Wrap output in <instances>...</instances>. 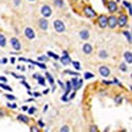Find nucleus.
Masks as SVG:
<instances>
[{
	"instance_id": "17",
	"label": "nucleus",
	"mask_w": 132,
	"mask_h": 132,
	"mask_svg": "<svg viewBox=\"0 0 132 132\" xmlns=\"http://www.w3.org/2000/svg\"><path fill=\"white\" fill-rule=\"evenodd\" d=\"M16 119H17V122H20V123H24V124H29V122H30L29 116H27V115H24V114H20V115H17V116H16Z\"/></svg>"
},
{
	"instance_id": "33",
	"label": "nucleus",
	"mask_w": 132,
	"mask_h": 132,
	"mask_svg": "<svg viewBox=\"0 0 132 132\" xmlns=\"http://www.w3.org/2000/svg\"><path fill=\"white\" fill-rule=\"evenodd\" d=\"M11 75L15 77V78H17V79H25L24 75H20V74H17V73H11Z\"/></svg>"
},
{
	"instance_id": "25",
	"label": "nucleus",
	"mask_w": 132,
	"mask_h": 132,
	"mask_svg": "<svg viewBox=\"0 0 132 132\" xmlns=\"http://www.w3.org/2000/svg\"><path fill=\"white\" fill-rule=\"evenodd\" d=\"M70 65H73V68H74L77 71H79V70H81V68H82L79 61H71V63H70Z\"/></svg>"
},
{
	"instance_id": "56",
	"label": "nucleus",
	"mask_w": 132,
	"mask_h": 132,
	"mask_svg": "<svg viewBox=\"0 0 132 132\" xmlns=\"http://www.w3.org/2000/svg\"><path fill=\"white\" fill-rule=\"evenodd\" d=\"M28 2H30V3H35V2H37V0H28Z\"/></svg>"
},
{
	"instance_id": "3",
	"label": "nucleus",
	"mask_w": 132,
	"mask_h": 132,
	"mask_svg": "<svg viewBox=\"0 0 132 132\" xmlns=\"http://www.w3.org/2000/svg\"><path fill=\"white\" fill-rule=\"evenodd\" d=\"M104 5L107 7V11L110 13H116L119 11V5H118V3L115 2V0H106Z\"/></svg>"
},
{
	"instance_id": "49",
	"label": "nucleus",
	"mask_w": 132,
	"mask_h": 132,
	"mask_svg": "<svg viewBox=\"0 0 132 132\" xmlns=\"http://www.w3.org/2000/svg\"><path fill=\"white\" fill-rule=\"evenodd\" d=\"M19 61H20V62H21V61H23V62H28V60L24 58V57H19Z\"/></svg>"
},
{
	"instance_id": "21",
	"label": "nucleus",
	"mask_w": 132,
	"mask_h": 132,
	"mask_svg": "<svg viewBox=\"0 0 132 132\" xmlns=\"http://www.w3.org/2000/svg\"><path fill=\"white\" fill-rule=\"evenodd\" d=\"M28 62H30L32 65L38 66V68H41L42 70H46V65H45V63H41L40 61H32V60H28Z\"/></svg>"
},
{
	"instance_id": "20",
	"label": "nucleus",
	"mask_w": 132,
	"mask_h": 132,
	"mask_svg": "<svg viewBox=\"0 0 132 132\" xmlns=\"http://www.w3.org/2000/svg\"><path fill=\"white\" fill-rule=\"evenodd\" d=\"M7 44H8V40H7L5 35L4 33H0V48H5Z\"/></svg>"
},
{
	"instance_id": "52",
	"label": "nucleus",
	"mask_w": 132,
	"mask_h": 132,
	"mask_svg": "<svg viewBox=\"0 0 132 132\" xmlns=\"http://www.w3.org/2000/svg\"><path fill=\"white\" fill-rule=\"evenodd\" d=\"M27 102H28V103H29V102H35V98H28Z\"/></svg>"
},
{
	"instance_id": "38",
	"label": "nucleus",
	"mask_w": 132,
	"mask_h": 132,
	"mask_svg": "<svg viewBox=\"0 0 132 132\" xmlns=\"http://www.w3.org/2000/svg\"><path fill=\"white\" fill-rule=\"evenodd\" d=\"M60 131L61 132H70V128H69V126H62L60 128Z\"/></svg>"
},
{
	"instance_id": "51",
	"label": "nucleus",
	"mask_w": 132,
	"mask_h": 132,
	"mask_svg": "<svg viewBox=\"0 0 132 132\" xmlns=\"http://www.w3.org/2000/svg\"><path fill=\"white\" fill-rule=\"evenodd\" d=\"M17 69H19V70H21V71H24V70H25L24 66H17Z\"/></svg>"
},
{
	"instance_id": "45",
	"label": "nucleus",
	"mask_w": 132,
	"mask_h": 132,
	"mask_svg": "<svg viewBox=\"0 0 132 132\" xmlns=\"http://www.w3.org/2000/svg\"><path fill=\"white\" fill-rule=\"evenodd\" d=\"M57 83H58V86L61 87V89H62V90H65V83H63L62 81H57Z\"/></svg>"
},
{
	"instance_id": "53",
	"label": "nucleus",
	"mask_w": 132,
	"mask_h": 132,
	"mask_svg": "<svg viewBox=\"0 0 132 132\" xmlns=\"http://www.w3.org/2000/svg\"><path fill=\"white\" fill-rule=\"evenodd\" d=\"M16 62V58L15 57H11V63H15Z\"/></svg>"
},
{
	"instance_id": "31",
	"label": "nucleus",
	"mask_w": 132,
	"mask_h": 132,
	"mask_svg": "<svg viewBox=\"0 0 132 132\" xmlns=\"http://www.w3.org/2000/svg\"><path fill=\"white\" fill-rule=\"evenodd\" d=\"M37 61H40V62H48L49 61V57L46 56V54H45V56H38L37 57Z\"/></svg>"
},
{
	"instance_id": "14",
	"label": "nucleus",
	"mask_w": 132,
	"mask_h": 132,
	"mask_svg": "<svg viewBox=\"0 0 132 132\" xmlns=\"http://www.w3.org/2000/svg\"><path fill=\"white\" fill-rule=\"evenodd\" d=\"M78 36H79V38L82 41H87L90 38V29L89 28H82L79 30V33H78Z\"/></svg>"
},
{
	"instance_id": "48",
	"label": "nucleus",
	"mask_w": 132,
	"mask_h": 132,
	"mask_svg": "<svg viewBox=\"0 0 132 132\" xmlns=\"http://www.w3.org/2000/svg\"><path fill=\"white\" fill-rule=\"evenodd\" d=\"M3 116H5V111H4V110H2V108H0V118H3Z\"/></svg>"
},
{
	"instance_id": "18",
	"label": "nucleus",
	"mask_w": 132,
	"mask_h": 132,
	"mask_svg": "<svg viewBox=\"0 0 132 132\" xmlns=\"http://www.w3.org/2000/svg\"><path fill=\"white\" fill-rule=\"evenodd\" d=\"M123 57H124V62L127 65H131L132 63V52L131 50H126L124 54H123Z\"/></svg>"
},
{
	"instance_id": "1",
	"label": "nucleus",
	"mask_w": 132,
	"mask_h": 132,
	"mask_svg": "<svg viewBox=\"0 0 132 132\" xmlns=\"http://www.w3.org/2000/svg\"><path fill=\"white\" fill-rule=\"evenodd\" d=\"M53 28H54V30H56V33H58V35H62V33L66 32V25H65L63 21L60 20V19L53 21Z\"/></svg>"
},
{
	"instance_id": "29",
	"label": "nucleus",
	"mask_w": 132,
	"mask_h": 132,
	"mask_svg": "<svg viewBox=\"0 0 132 132\" xmlns=\"http://www.w3.org/2000/svg\"><path fill=\"white\" fill-rule=\"evenodd\" d=\"M7 107H8V108H11V110H16V108H17V104L15 103V101H12V102L9 101V102L7 103Z\"/></svg>"
},
{
	"instance_id": "32",
	"label": "nucleus",
	"mask_w": 132,
	"mask_h": 132,
	"mask_svg": "<svg viewBox=\"0 0 132 132\" xmlns=\"http://www.w3.org/2000/svg\"><path fill=\"white\" fill-rule=\"evenodd\" d=\"M123 5L127 8L128 13H131V12H132V8H131V3H129V2H126V0H124V2H123Z\"/></svg>"
},
{
	"instance_id": "4",
	"label": "nucleus",
	"mask_w": 132,
	"mask_h": 132,
	"mask_svg": "<svg viewBox=\"0 0 132 132\" xmlns=\"http://www.w3.org/2000/svg\"><path fill=\"white\" fill-rule=\"evenodd\" d=\"M129 24V16H127L126 13H120L118 16V27L119 28H126Z\"/></svg>"
},
{
	"instance_id": "42",
	"label": "nucleus",
	"mask_w": 132,
	"mask_h": 132,
	"mask_svg": "<svg viewBox=\"0 0 132 132\" xmlns=\"http://www.w3.org/2000/svg\"><path fill=\"white\" fill-rule=\"evenodd\" d=\"M89 131H90V132H98V127H96V126H91V127L89 128Z\"/></svg>"
},
{
	"instance_id": "15",
	"label": "nucleus",
	"mask_w": 132,
	"mask_h": 132,
	"mask_svg": "<svg viewBox=\"0 0 132 132\" xmlns=\"http://www.w3.org/2000/svg\"><path fill=\"white\" fill-rule=\"evenodd\" d=\"M82 52H83L85 54H87V56L93 54V52H94V46H93V44H90V42H85L83 45H82Z\"/></svg>"
},
{
	"instance_id": "9",
	"label": "nucleus",
	"mask_w": 132,
	"mask_h": 132,
	"mask_svg": "<svg viewBox=\"0 0 132 132\" xmlns=\"http://www.w3.org/2000/svg\"><path fill=\"white\" fill-rule=\"evenodd\" d=\"M24 36H25L29 41L36 40V30L33 29L32 27H27V28L24 29Z\"/></svg>"
},
{
	"instance_id": "7",
	"label": "nucleus",
	"mask_w": 132,
	"mask_h": 132,
	"mask_svg": "<svg viewBox=\"0 0 132 132\" xmlns=\"http://www.w3.org/2000/svg\"><path fill=\"white\" fill-rule=\"evenodd\" d=\"M58 60H60V62H61L62 66H68V65L71 63V58H70V56H69V52H68V50H63V52H62V56H61Z\"/></svg>"
},
{
	"instance_id": "23",
	"label": "nucleus",
	"mask_w": 132,
	"mask_h": 132,
	"mask_svg": "<svg viewBox=\"0 0 132 132\" xmlns=\"http://www.w3.org/2000/svg\"><path fill=\"white\" fill-rule=\"evenodd\" d=\"M53 4L54 5H56L57 8H65V2H63V0H53Z\"/></svg>"
},
{
	"instance_id": "10",
	"label": "nucleus",
	"mask_w": 132,
	"mask_h": 132,
	"mask_svg": "<svg viewBox=\"0 0 132 132\" xmlns=\"http://www.w3.org/2000/svg\"><path fill=\"white\" fill-rule=\"evenodd\" d=\"M70 83H71V87H73V90H79L81 87H82V85H83V79L82 78H79V77H74V78L70 81Z\"/></svg>"
},
{
	"instance_id": "16",
	"label": "nucleus",
	"mask_w": 132,
	"mask_h": 132,
	"mask_svg": "<svg viewBox=\"0 0 132 132\" xmlns=\"http://www.w3.org/2000/svg\"><path fill=\"white\" fill-rule=\"evenodd\" d=\"M45 78H46V79H48V82L52 85V91L54 93V91H56V79H54V77H53L50 73H48V71H46V73H45Z\"/></svg>"
},
{
	"instance_id": "39",
	"label": "nucleus",
	"mask_w": 132,
	"mask_h": 132,
	"mask_svg": "<svg viewBox=\"0 0 132 132\" xmlns=\"http://www.w3.org/2000/svg\"><path fill=\"white\" fill-rule=\"evenodd\" d=\"M21 85H23V86H25V87H27L28 90H30V89H32V87H30V85L25 82V79H21Z\"/></svg>"
},
{
	"instance_id": "46",
	"label": "nucleus",
	"mask_w": 132,
	"mask_h": 132,
	"mask_svg": "<svg viewBox=\"0 0 132 132\" xmlns=\"http://www.w3.org/2000/svg\"><path fill=\"white\" fill-rule=\"evenodd\" d=\"M61 101H62V102H69V99H68V95H65V94H63V95L61 96Z\"/></svg>"
},
{
	"instance_id": "13",
	"label": "nucleus",
	"mask_w": 132,
	"mask_h": 132,
	"mask_svg": "<svg viewBox=\"0 0 132 132\" xmlns=\"http://www.w3.org/2000/svg\"><path fill=\"white\" fill-rule=\"evenodd\" d=\"M37 24H38V28H40L41 30H44V32L49 29V21H48L46 17H41V19L37 21Z\"/></svg>"
},
{
	"instance_id": "57",
	"label": "nucleus",
	"mask_w": 132,
	"mask_h": 132,
	"mask_svg": "<svg viewBox=\"0 0 132 132\" xmlns=\"http://www.w3.org/2000/svg\"><path fill=\"white\" fill-rule=\"evenodd\" d=\"M73 2H78V0H73Z\"/></svg>"
},
{
	"instance_id": "34",
	"label": "nucleus",
	"mask_w": 132,
	"mask_h": 132,
	"mask_svg": "<svg viewBox=\"0 0 132 132\" xmlns=\"http://www.w3.org/2000/svg\"><path fill=\"white\" fill-rule=\"evenodd\" d=\"M36 110H37V108H36L35 106H33V107H28L27 111H28V114H29V115H33V114L36 112Z\"/></svg>"
},
{
	"instance_id": "55",
	"label": "nucleus",
	"mask_w": 132,
	"mask_h": 132,
	"mask_svg": "<svg viewBox=\"0 0 132 132\" xmlns=\"http://www.w3.org/2000/svg\"><path fill=\"white\" fill-rule=\"evenodd\" d=\"M48 108H49V104H46L45 107H44V112H45V111H48Z\"/></svg>"
},
{
	"instance_id": "54",
	"label": "nucleus",
	"mask_w": 132,
	"mask_h": 132,
	"mask_svg": "<svg viewBox=\"0 0 132 132\" xmlns=\"http://www.w3.org/2000/svg\"><path fill=\"white\" fill-rule=\"evenodd\" d=\"M49 91H50V90H49V89H45V90H44V93H42V94H44V95H45V94H48V93H49Z\"/></svg>"
},
{
	"instance_id": "40",
	"label": "nucleus",
	"mask_w": 132,
	"mask_h": 132,
	"mask_svg": "<svg viewBox=\"0 0 132 132\" xmlns=\"http://www.w3.org/2000/svg\"><path fill=\"white\" fill-rule=\"evenodd\" d=\"M37 126H38V127H40V128L42 129L44 127H45V123H44V122H42V120L40 119V120H38V122H37Z\"/></svg>"
},
{
	"instance_id": "58",
	"label": "nucleus",
	"mask_w": 132,
	"mask_h": 132,
	"mask_svg": "<svg viewBox=\"0 0 132 132\" xmlns=\"http://www.w3.org/2000/svg\"><path fill=\"white\" fill-rule=\"evenodd\" d=\"M0 95H2V93H0Z\"/></svg>"
},
{
	"instance_id": "27",
	"label": "nucleus",
	"mask_w": 132,
	"mask_h": 132,
	"mask_svg": "<svg viewBox=\"0 0 132 132\" xmlns=\"http://www.w3.org/2000/svg\"><path fill=\"white\" fill-rule=\"evenodd\" d=\"M63 74H68V75H73V77H79L78 71H74V70H63Z\"/></svg>"
},
{
	"instance_id": "30",
	"label": "nucleus",
	"mask_w": 132,
	"mask_h": 132,
	"mask_svg": "<svg viewBox=\"0 0 132 132\" xmlns=\"http://www.w3.org/2000/svg\"><path fill=\"white\" fill-rule=\"evenodd\" d=\"M46 56H48L49 58H53V60H58V58H60V57L57 56V54H54V53H53V52H50V50H49V52H46Z\"/></svg>"
},
{
	"instance_id": "5",
	"label": "nucleus",
	"mask_w": 132,
	"mask_h": 132,
	"mask_svg": "<svg viewBox=\"0 0 132 132\" xmlns=\"http://www.w3.org/2000/svg\"><path fill=\"white\" fill-rule=\"evenodd\" d=\"M83 15H85V17H87V19H95V17L98 16L96 12L94 11V8L90 7V5H85V7H83Z\"/></svg>"
},
{
	"instance_id": "50",
	"label": "nucleus",
	"mask_w": 132,
	"mask_h": 132,
	"mask_svg": "<svg viewBox=\"0 0 132 132\" xmlns=\"http://www.w3.org/2000/svg\"><path fill=\"white\" fill-rule=\"evenodd\" d=\"M5 63H8V58H3L2 60V65H5Z\"/></svg>"
},
{
	"instance_id": "37",
	"label": "nucleus",
	"mask_w": 132,
	"mask_h": 132,
	"mask_svg": "<svg viewBox=\"0 0 132 132\" xmlns=\"http://www.w3.org/2000/svg\"><path fill=\"white\" fill-rule=\"evenodd\" d=\"M68 95H69V96H68V99H69V101H71V99H74V98H75V90L70 91V93H69Z\"/></svg>"
},
{
	"instance_id": "35",
	"label": "nucleus",
	"mask_w": 132,
	"mask_h": 132,
	"mask_svg": "<svg viewBox=\"0 0 132 132\" xmlns=\"http://www.w3.org/2000/svg\"><path fill=\"white\" fill-rule=\"evenodd\" d=\"M5 96H7V99H8V101H11V102H12V101H16V96H15V95H12L11 93L5 94Z\"/></svg>"
},
{
	"instance_id": "12",
	"label": "nucleus",
	"mask_w": 132,
	"mask_h": 132,
	"mask_svg": "<svg viewBox=\"0 0 132 132\" xmlns=\"http://www.w3.org/2000/svg\"><path fill=\"white\" fill-rule=\"evenodd\" d=\"M9 42H11V46L13 48V50L15 52H19V50H21V42H20V40L17 38V37H11V40H9Z\"/></svg>"
},
{
	"instance_id": "41",
	"label": "nucleus",
	"mask_w": 132,
	"mask_h": 132,
	"mask_svg": "<svg viewBox=\"0 0 132 132\" xmlns=\"http://www.w3.org/2000/svg\"><path fill=\"white\" fill-rule=\"evenodd\" d=\"M112 82H114V85H116V86H119V87H123V85L120 83V81H119V79H116V78H115Z\"/></svg>"
},
{
	"instance_id": "6",
	"label": "nucleus",
	"mask_w": 132,
	"mask_h": 132,
	"mask_svg": "<svg viewBox=\"0 0 132 132\" xmlns=\"http://www.w3.org/2000/svg\"><path fill=\"white\" fill-rule=\"evenodd\" d=\"M116 27H118V17L114 13H111L110 16H107V28L115 29Z\"/></svg>"
},
{
	"instance_id": "2",
	"label": "nucleus",
	"mask_w": 132,
	"mask_h": 132,
	"mask_svg": "<svg viewBox=\"0 0 132 132\" xmlns=\"http://www.w3.org/2000/svg\"><path fill=\"white\" fill-rule=\"evenodd\" d=\"M40 13H41L42 17H46L48 19V17H50L53 15V8L49 4H42L40 7Z\"/></svg>"
},
{
	"instance_id": "28",
	"label": "nucleus",
	"mask_w": 132,
	"mask_h": 132,
	"mask_svg": "<svg viewBox=\"0 0 132 132\" xmlns=\"http://www.w3.org/2000/svg\"><path fill=\"white\" fill-rule=\"evenodd\" d=\"M83 78L85 79H93V78H95V74H93L91 71H86L83 74Z\"/></svg>"
},
{
	"instance_id": "44",
	"label": "nucleus",
	"mask_w": 132,
	"mask_h": 132,
	"mask_svg": "<svg viewBox=\"0 0 132 132\" xmlns=\"http://www.w3.org/2000/svg\"><path fill=\"white\" fill-rule=\"evenodd\" d=\"M29 129H30V132H38V131H40V129H38V128H37L36 126H32V127H30Z\"/></svg>"
},
{
	"instance_id": "8",
	"label": "nucleus",
	"mask_w": 132,
	"mask_h": 132,
	"mask_svg": "<svg viewBox=\"0 0 132 132\" xmlns=\"http://www.w3.org/2000/svg\"><path fill=\"white\" fill-rule=\"evenodd\" d=\"M98 73L101 74L103 78H108V77L111 75V69H110L108 66H106V65H101L98 68Z\"/></svg>"
},
{
	"instance_id": "47",
	"label": "nucleus",
	"mask_w": 132,
	"mask_h": 132,
	"mask_svg": "<svg viewBox=\"0 0 132 132\" xmlns=\"http://www.w3.org/2000/svg\"><path fill=\"white\" fill-rule=\"evenodd\" d=\"M103 85H106V86H111V85H114V82H112V81H103Z\"/></svg>"
},
{
	"instance_id": "26",
	"label": "nucleus",
	"mask_w": 132,
	"mask_h": 132,
	"mask_svg": "<svg viewBox=\"0 0 132 132\" xmlns=\"http://www.w3.org/2000/svg\"><path fill=\"white\" fill-rule=\"evenodd\" d=\"M119 70L123 71V73H127V71H128V65H127L126 62H122V63L119 65Z\"/></svg>"
},
{
	"instance_id": "24",
	"label": "nucleus",
	"mask_w": 132,
	"mask_h": 132,
	"mask_svg": "<svg viewBox=\"0 0 132 132\" xmlns=\"http://www.w3.org/2000/svg\"><path fill=\"white\" fill-rule=\"evenodd\" d=\"M37 81H38V85L40 86H46V78L42 75H38L37 77Z\"/></svg>"
},
{
	"instance_id": "22",
	"label": "nucleus",
	"mask_w": 132,
	"mask_h": 132,
	"mask_svg": "<svg viewBox=\"0 0 132 132\" xmlns=\"http://www.w3.org/2000/svg\"><path fill=\"white\" fill-rule=\"evenodd\" d=\"M122 33H123V36L127 38V42H128V44H132V36H131V32H129V30H123Z\"/></svg>"
},
{
	"instance_id": "43",
	"label": "nucleus",
	"mask_w": 132,
	"mask_h": 132,
	"mask_svg": "<svg viewBox=\"0 0 132 132\" xmlns=\"http://www.w3.org/2000/svg\"><path fill=\"white\" fill-rule=\"evenodd\" d=\"M13 5L15 7H20L21 5V0H13Z\"/></svg>"
},
{
	"instance_id": "11",
	"label": "nucleus",
	"mask_w": 132,
	"mask_h": 132,
	"mask_svg": "<svg viewBox=\"0 0 132 132\" xmlns=\"http://www.w3.org/2000/svg\"><path fill=\"white\" fill-rule=\"evenodd\" d=\"M96 24L101 29H106L107 28V16L106 15H99L96 16Z\"/></svg>"
},
{
	"instance_id": "36",
	"label": "nucleus",
	"mask_w": 132,
	"mask_h": 132,
	"mask_svg": "<svg viewBox=\"0 0 132 132\" xmlns=\"http://www.w3.org/2000/svg\"><path fill=\"white\" fill-rule=\"evenodd\" d=\"M122 101H123V95L122 94H120L118 98H115V103L116 104H120V103H122Z\"/></svg>"
},
{
	"instance_id": "19",
	"label": "nucleus",
	"mask_w": 132,
	"mask_h": 132,
	"mask_svg": "<svg viewBox=\"0 0 132 132\" xmlns=\"http://www.w3.org/2000/svg\"><path fill=\"white\" fill-rule=\"evenodd\" d=\"M108 57H110V54H108V52L106 49H101V50H99V53H98V58L99 60H107Z\"/></svg>"
}]
</instances>
